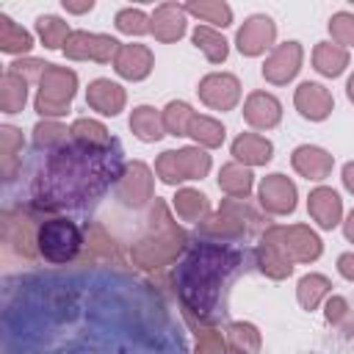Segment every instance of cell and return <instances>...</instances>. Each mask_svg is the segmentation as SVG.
<instances>
[{
	"instance_id": "obj_38",
	"label": "cell",
	"mask_w": 354,
	"mask_h": 354,
	"mask_svg": "<svg viewBox=\"0 0 354 354\" xmlns=\"http://www.w3.org/2000/svg\"><path fill=\"white\" fill-rule=\"evenodd\" d=\"M22 149V133L14 127L0 130V152H3V174L11 177V166L17 160V152Z\"/></svg>"
},
{
	"instance_id": "obj_39",
	"label": "cell",
	"mask_w": 354,
	"mask_h": 354,
	"mask_svg": "<svg viewBox=\"0 0 354 354\" xmlns=\"http://www.w3.org/2000/svg\"><path fill=\"white\" fill-rule=\"evenodd\" d=\"M149 19L144 17V11H138V8H122L119 14H116V28L122 30V33H130V36H141V33H147L149 30Z\"/></svg>"
},
{
	"instance_id": "obj_33",
	"label": "cell",
	"mask_w": 354,
	"mask_h": 354,
	"mask_svg": "<svg viewBox=\"0 0 354 354\" xmlns=\"http://www.w3.org/2000/svg\"><path fill=\"white\" fill-rule=\"evenodd\" d=\"M174 210H177V216L185 218V221H199V218L207 213V199H205L199 191L183 188V191L174 196Z\"/></svg>"
},
{
	"instance_id": "obj_18",
	"label": "cell",
	"mask_w": 354,
	"mask_h": 354,
	"mask_svg": "<svg viewBox=\"0 0 354 354\" xmlns=\"http://www.w3.org/2000/svg\"><path fill=\"white\" fill-rule=\"evenodd\" d=\"M86 102H88L94 111H100V113H105V116H113V113H119V111L124 108V91H122V86H116V83L100 77V80H94V83L88 86Z\"/></svg>"
},
{
	"instance_id": "obj_45",
	"label": "cell",
	"mask_w": 354,
	"mask_h": 354,
	"mask_svg": "<svg viewBox=\"0 0 354 354\" xmlns=\"http://www.w3.org/2000/svg\"><path fill=\"white\" fill-rule=\"evenodd\" d=\"M337 268H340V274H343L346 279H351V282H354V254H351V252H348V254H340Z\"/></svg>"
},
{
	"instance_id": "obj_48",
	"label": "cell",
	"mask_w": 354,
	"mask_h": 354,
	"mask_svg": "<svg viewBox=\"0 0 354 354\" xmlns=\"http://www.w3.org/2000/svg\"><path fill=\"white\" fill-rule=\"evenodd\" d=\"M343 230H346V238H348V241H354V210H351V216H348V221H346V227H343Z\"/></svg>"
},
{
	"instance_id": "obj_31",
	"label": "cell",
	"mask_w": 354,
	"mask_h": 354,
	"mask_svg": "<svg viewBox=\"0 0 354 354\" xmlns=\"http://www.w3.org/2000/svg\"><path fill=\"white\" fill-rule=\"evenodd\" d=\"M30 33L25 28H19L17 22H11L8 17H0V47L6 53H25L30 50Z\"/></svg>"
},
{
	"instance_id": "obj_28",
	"label": "cell",
	"mask_w": 354,
	"mask_h": 354,
	"mask_svg": "<svg viewBox=\"0 0 354 354\" xmlns=\"http://www.w3.org/2000/svg\"><path fill=\"white\" fill-rule=\"evenodd\" d=\"M194 44H196V47L207 55V61H213V64H218V61L227 58V41H224V36L216 33L213 28H207V25H199V28L194 30Z\"/></svg>"
},
{
	"instance_id": "obj_27",
	"label": "cell",
	"mask_w": 354,
	"mask_h": 354,
	"mask_svg": "<svg viewBox=\"0 0 354 354\" xmlns=\"http://www.w3.org/2000/svg\"><path fill=\"white\" fill-rule=\"evenodd\" d=\"M3 238L6 243H11L17 252H22L25 257H33V243H30V232H28V221L25 218H11V213L3 216Z\"/></svg>"
},
{
	"instance_id": "obj_10",
	"label": "cell",
	"mask_w": 354,
	"mask_h": 354,
	"mask_svg": "<svg viewBox=\"0 0 354 354\" xmlns=\"http://www.w3.org/2000/svg\"><path fill=\"white\" fill-rule=\"evenodd\" d=\"M299 64H301V47L296 41H285V44H279L266 58L263 77L271 80V83H277V86H282V83H288L299 72Z\"/></svg>"
},
{
	"instance_id": "obj_15",
	"label": "cell",
	"mask_w": 354,
	"mask_h": 354,
	"mask_svg": "<svg viewBox=\"0 0 354 354\" xmlns=\"http://www.w3.org/2000/svg\"><path fill=\"white\" fill-rule=\"evenodd\" d=\"M296 108L301 111V116L321 122L332 111V94L318 83H301L296 88Z\"/></svg>"
},
{
	"instance_id": "obj_21",
	"label": "cell",
	"mask_w": 354,
	"mask_h": 354,
	"mask_svg": "<svg viewBox=\"0 0 354 354\" xmlns=\"http://www.w3.org/2000/svg\"><path fill=\"white\" fill-rule=\"evenodd\" d=\"M232 155L249 166H257V163H266L271 158V141L257 136V133H243L232 141Z\"/></svg>"
},
{
	"instance_id": "obj_40",
	"label": "cell",
	"mask_w": 354,
	"mask_h": 354,
	"mask_svg": "<svg viewBox=\"0 0 354 354\" xmlns=\"http://www.w3.org/2000/svg\"><path fill=\"white\" fill-rule=\"evenodd\" d=\"M36 144L39 147H61V144H66V127H61L58 122H44V124H36Z\"/></svg>"
},
{
	"instance_id": "obj_1",
	"label": "cell",
	"mask_w": 354,
	"mask_h": 354,
	"mask_svg": "<svg viewBox=\"0 0 354 354\" xmlns=\"http://www.w3.org/2000/svg\"><path fill=\"white\" fill-rule=\"evenodd\" d=\"M122 152L111 147H88L83 141H66L55 147L41 174L36 177V196L44 207H75L102 194L116 177H122Z\"/></svg>"
},
{
	"instance_id": "obj_34",
	"label": "cell",
	"mask_w": 354,
	"mask_h": 354,
	"mask_svg": "<svg viewBox=\"0 0 354 354\" xmlns=\"http://www.w3.org/2000/svg\"><path fill=\"white\" fill-rule=\"evenodd\" d=\"M36 30H39V36H41L44 47H50V50L64 47V44H66V39L72 36V33H69V28H66V22H64V19H58V17H39V19H36Z\"/></svg>"
},
{
	"instance_id": "obj_44",
	"label": "cell",
	"mask_w": 354,
	"mask_h": 354,
	"mask_svg": "<svg viewBox=\"0 0 354 354\" xmlns=\"http://www.w3.org/2000/svg\"><path fill=\"white\" fill-rule=\"evenodd\" d=\"M326 318H329V324H346V321L351 318L346 299H340V296H332V299L326 301Z\"/></svg>"
},
{
	"instance_id": "obj_49",
	"label": "cell",
	"mask_w": 354,
	"mask_h": 354,
	"mask_svg": "<svg viewBox=\"0 0 354 354\" xmlns=\"http://www.w3.org/2000/svg\"><path fill=\"white\" fill-rule=\"evenodd\" d=\"M348 100H351V102H354V75H351V77H348Z\"/></svg>"
},
{
	"instance_id": "obj_3",
	"label": "cell",
	"mask_w": 354,
	"mask_h": 354,
	"mask_svg": "<svg viewBox=\"0 0 354 354\" xmlns=\"http://www.w3.org/2000/svg\"><path fill=\"white\" fill-rule=\"evenodd\" d=\"M155 216H158V232L133 246V260L144 268H158L171 263L185 243V235L169 221L163 202H155Z\"/></svg>"
},
{
	"instance_id": "obj_12",
	"label": "cell",
	"mask_w": 354,
	"mask_h": 354,
	"mask_svg": "<svg viewBox=\"0 0 354 354\" xmlns=\"http://www.w3.org/2000/svg\"><path fill=\"white\" fill-rule=\"evenodd\" d=\"M274 36H277V28L268 17H252L238 30V50L243 55H260L266 47H271Z\"/></svg>"
},
{
	"instance_id": "obj_35",
	"label": "cell",
	"mask_w": 354,
	"mask_h": 354,
	"mask_svg": "<svg viewBox=\"0 0 354 354\" xmlns=\"http://www.w3.org/2000/svg\"><path fill=\"white\" fill-rule=\"evenodd\" d=\"M188 136H194L205 147H218L224 141V127L216 119H210V116H196L194 113L191 127H188Z\"/></svg>"
},
{
	"instance_id": "obj_24",
	"label": "cell",
	"mask_w": 354,
	"mask_h": 354,
	"mask_svg": "<svg viewBox=\"0 0 354 354\" xmlns=\"http://www.w3.org/2000/svg\"><path fill=\"white\" fill-rule=\"evenodd\" d=\"M218 185L232 199H243L252 191V171L246 166H241V163H227V166H221Z\"/></svg>"
},
{
	"instance_id": "obj_36",
	"label": "cell",
	"mask_w": 354,
	"mask_h": 354,
	"mask_svg": "<svg viewBox=\"0 0 354 354\" xmlns=\"http://www.w3.org/2000/svg\"><path fill=\"white\" fill-rule=\"evenodd\" d=\"M194 111L185 102H169L163 111V130H169L171 136H188Z\"/></svg>"
},
{
	"instance_id": "obj_13",
	"label": "cell",
	"mask_w": 354,
	"mask_h": 354,
	"mask_svg": "<svg viewBox=\"0 0 354 354\" xmlns=\"http://www.w3.org/2000/svg\"><path fill=\"white\" fill-rule=\"evenodd\" d=\"M116 194L127 205H144L152 196V174H149V169L144 163H130L127 171L119 177Z\"/></svg>"
},
{
	"instance_id": "obj_4",
	"label": "cell",
	"mask_w": 354,
	"mask_h": 354,
	"mask_svg": "<svg viewBox=\"0 0 354 354\" xmlns=\"http://www.w3.org/2000/svg\"><path fill=\"white\" fill-rule=\"evenodd\" d=\"M77 88V75L66 66H53L47 64V69L39 77V97H36V111L41 116H61L69 111V100L75 97Z\"/></svg>"
},
{
	"instance_id": "obj_6",
	"label": "cell",
	"mask_w": 354,
	"mask_h": 354,
	"mask_svg": "<svg viewBox=\"0 0 354 354\" xmlns=\"http://www.w3.org/2000/svg\"><path fill=\"white\" fill-rule=\"evenodd\" d=\"M263 241L274 243L290 263H310L321 254V241L318 235L304 227V224H293V227H271Z\"/></svg>"
},
{
	"instance_id": "obj_20",
	"label": "cell",
	"mask_w": 354,
	"mask_h": 354,
	"mask_svg": "<svg viewBox=\"0 0 354 354\" xmlns=\"http://www.w3.org/2000/svg\"><path fill=\"white\" fill-rule=\"evenodd\" d=\"M340 213H343V205H340V196L332 188H315L310 194V216L324 230H332L340 221Z\"/></svg>"
},
{
	"instance_id": "obj_30",
	"label": "cell",
	"mask_w": 354,
	"mask_h": 354,
	"mask_svg": "<svg viewBox=\"0 0 354 354\" xmlns=\"http://www.w3.org/2000/svg\"><path fill=\"white\" fill-rule=\"evenodd\" d=\"M227 343L235 354H257L260 348V335L252 324H232L227 329Z\"/></svg>"
},
{
	"instance_id": "obj_42",
	"label": "cell",
	"mask_w": 354,
	"mask_h": 354,
	"mask_svg": "<svg viewBox=\"0 0 354 354\" xmlns=\"http://www.w3.org/2000/svg\"><path fill=\"white\" fill-rule=\"evenodd\" d=\"M224 351H227V343H224L221 332H216V329H205V332H199L196 354H224Z\"/></svg>"
},
{
	"instance_id": "obj_7",
	"label": "cell",
	"mask_w": 354,
	"mask_h": 354,
	"mask_svg": "<svg viewBox=\"0 0 354 354\" xmlns=\"http://www.w3.org/2000/svg\"><path fill=\"white\" fill-rule=\"evenodd\" d=\"M158 177L163 183H180V180H196L205 177L210 169V155H205L199 147H185L180 152H163L155 163Z\"/></svg>"
},
{
	"instance_id": "obj_9",
	"label": "cell",
	"mask_w": 354,
	"mask_h": 354,
	"mask_svg": "<svg viewBox=\"0 0 354 354\" xmlns=\"http://www.w3.org/2000/svg\"><path fill=\"white\" fill-rule=\"evenodd\" d=\"M199 97H202L205 105H210L216 111H230L241 97V83L232 75L216 72V75H207L199 83Z\"/></svg>"
},
{
	"instance_id": "obj_11",
	"label": "cell",
	"mask_w": 354,
	"mask_h": 354,
	"mask_svg": "<svg viewBox=\"0 0 354 354\" xmlns=\"http://www.w3.org/2000/svg\"><path fill=\"white\" fill-rule=\"evenodd\" d=\"M260 205L268 213H290L296 207V188L285 174H271L260 183Z\"/></svg>"
},
{
	"instance_id": "obj_43",
	"label": "cell",
	"mask_w": 354,
	"mask_h": 354,
	"mask_svg": "<svg viewBox=\"0 0 354 354\" xmlns=\"http://www.w3.org/2000/svg\"><path fill=\"white\" fill-rule=\"evenodd\" d=\"M88 254L91 257H100V254H111V241L108 235L102 232V227H91L88 230Z\"/></svg>"
},
{
	"instance_id": "obj_8",
	"label": "cell",
	"mask_w": 354,
	"mask_h": 354,
	"mask_svg": "<svg viewBox=\"0 0 354 354\" xmlns=\"http://www.w3.org/2000/svg\"><path fill=\"white\" fill-rule=\"evenodd\" d=\"M119 47H122V44H119L116 39L102 36V33H86V30L72 33V36L66 39V44H64V50H66L69 58H77V61H80V58H91V61H100V64L116 58Z\"/></svg>"
},
{
	"instance_id": "obj_16",
	"label": "cell",
	"mask_w": 354,
	"mask_h": 354,
	"mask_svg": "<svg viewBox=\"0 0 354 354\" xmlns=\"http://www.w3.org/2000/svg\"><path fill=\"white\" fill-rule=\"evenodd\" d=\"M243 116H246V122H249L252 127L268 130V127H274V124L279 122L282 108H279L277 97H271V94H266V91H254V94H249V100H246V105H243Z\"/></svg>"
},
{
	"instance_id": "obj_41",
	"label": "cell",
	"mask_w": 354,
	"mask_h": 354,
	"mask_svg": "<svg viewBox=\"0 0 354 354\" xmlns=\"http://www.w3.org/2000/svg\"><path fill=\"white\" fill-rule=\"evenodd\" d=\"M329 30H332V39L337 44L354 47V14H346V11L335 14L332 22H329Z\"/></svg>"
},
{
	"instance_id": "obj_14",
	"label": "cell",
	"mask_w": 354,
	"mask_h": 354,
	"mask_svg": "<svg viewBox=\"0 0 354 354\" xmlns=\"http://www.w3.org/2000/svg\"><path fill=\"white\" fill-rule=\"evenodd\" d=\"M113 66H116V72L122 77L141 80L152 69V53L144 44H122L119 53H116V58H113Z\"/></svg>"
},
{
	"instance_id": "obj_47",
	"label": "cell",
	"mask_w": 354,
	"mask_h": 354,
	"mask_svg": "<svg viewBox=\"0 0 354 354\" xmlns=\"http://www.w3.org/2000/svg\"><path fill=\"white\" fill-rule=\"evenodd\" d=\"M64 6H66V11H75V14H80V11H91V0H86V3H69V0H64Z\"/></svg>"
},
{
	"instance_id": "obj_5",
	"label": "cell",
	"mask_w": 354,
	"mask_h": 354,
	"mask_svg": "<svg viewBox=\"0 0 354 354\" xmlns=\"http://www.w3.org/2000/svg\"><path fill=\"white\" fill-rule=\"evenodd\" d=\"M36 243H39V252L44 254V260H50V263H69L80 252L83 235H80L75 221H69V218H50V221H44L39 227Z\"/></svg>"
},
{
	"instance_id": "obj_37",
	"label": "cell",
	"mask_w": 354,
	"mask_h": 354,
	"mask_svg": "<svg viewBox=\"0 0 354 354\" xmlns=\"http://www.w3.org/2000/svg\"><path fill=\"white\" fill-rule=\"evenodd\" d=\"M185 11H191V14L202 17L205 22L221 25V28L232 22V11H230V6H227V3H221V0H216V3H188V6H185Z\"/></svg>"
},
{
	"instance_id": "obj_25",
	"label": "cell",
	"mask_w": 354,
	"mask_h": 354,
	"mask_svg": "<svg viewBox=\"0 0 354 354\" xmlns=\"http://www.w3.org/2000/svg\"><path fill=\"white\" fill-rule=\"evenodd\" d=\"M130 127L133 133L141 138V141H158L163 136V119L155 113V108H136L133 116H130Z\"/></svg>"
},
{
	"instance_id": "obj_32",
	"label": "cell",
	"mask_w": 354,
	"mask_h": 354,
	"mask_svg": "<svg viewBox=\"0 0 354 354\" xmlns=\"http://www.w3.org/2000/svg\"><path fill=\"white\" fill-rule=\"evenodd\" d=\"M69 133H72L75 141H83L88 147H111L113 144V138L108 136V130L100 122H94V119H77Z\"/></svg>"
},
{
	"instance_id": "obj_2",
	"label": "cell",
	"mask_w": 354,
	"mask_h": 354,
	"mask_svg": "<svg viewBox=\"0 0 354 354\" xmlns=\"http://www.w3.org/2000/svg\"><path fill=\"white\" fill-rule=\"evenodd\" d=\"M241 266V252L224 243L199 241L177 268V288L183 304L199 318L210 321L218 304L224 279Z\"/></svg>"
},
{
	"instance_id": "obj_19",
	"label": "cell",
	"mask_w": 354,
	"mask_h": 354,
	"mask_svg": "<svg viewBox=\"0 0 354 354\" xmlns=\"http://www.w3.org/2000/svg\"><path fill=\"white\" fill-rule=\"evenodd\" d=\"M332 155L326 152V149H321V147H299L296 152H293V169L299 171V174H304V177H310V180H324L329 171H332Z\"/></svg>"
},
{
	"instance_id": "obj_29",
	"label": "cell",
	"mask_w": 354,
	"mask_h": 354,
	"mask_svg": "<svg viewBox=\"0 0 354 354\" xmlns=\"http://www.w3.org/2000/svg\"><path fill=\"white\" fill-rule=\"evenodd\" d=\"M329 279L326 277H321V274H307V277H301V282H299V304L304 307V310H315L318 307V301L329 293Z\"/></svg>"
},
{
	"instance_id": "obj_26",
	"label": "cell",
	"mask_w": 354,
	"mask_h": 354,
	"mask_svg": "<svg viewBox=\"0 0 354 354\" xmlns=\"http://www.w3.org/2000/svg\"><path fill=\"white\" fill-rule=\"evenodd\" d=\"M257 263H260V268H263L268 277H274V279H282V277H288V274L293 271V263H290L274 243H268V241L260 243V249H257Z\"/></svg>"
},
{
	"instance_id": "obj_23",
	"label": "cell",
	"mask_w": 354,
	"mask_h": 354,
	"mask_svg": "<svg viewBox=\"0 0 354 354\" xmlns=\"http://www.w3.org/2000/svg\"><path fill=\"white\" fill-rule=\"evenodd\" d=\"M313 64H315V69H318L321 75L335 77V75H340V72L346 69V64H348V53H346L340 44L321 41V44L315 47V53H313Z\"/></svg>"
},
{
	"instance_id": "obj_46",
	"label": "cell",
	"mask_w": 354,
	"mask_h": 354,
	"mask_svg": "<svg viewBox=\"0 0 354 354\" xmlns=\"http://www.w3.org/2000/svg\"><path fill=\"white\" fill-rule=\"evenodd\" d=\"M343 183H346V188L354 194V163H346V166H343Z\"/></svg>"
},
{
	"instance_id": "obj_17",
	"label": "cell",
	"mask_w": 354,
	"mask_h": 354,
	"mask_svg": "<svg viewBox=\"0 0 354 354\" xmlns=\"http://www.w3.org/2000/svg\"><path fill=\"white\" fill-rule=\"evenodd\" d=\"M149 30L155 33V39L160 41H174L183 36L185 30V8H180L177 3H163L155 8L152 14V25Z\"/></svg>"
},
{
	"instance_id": "obj_22",
	"label": "cell",
	"mask_w": 354,
	"mask_h": 354,
	"mask_svg": "<svg viewBox=\"0 0 354 354\" xmlns=\"http://www.w3.org/2000/svg\"><path fill=\"white\" fill-rule=\"evenodd\" d=\"M25 86H28V83H25V77H22L19 72L8 69V72L3 75V80H0V108H3L6 113L22 111L25 97H28V88H25Z\"/></svg>"
}]
</instances>
